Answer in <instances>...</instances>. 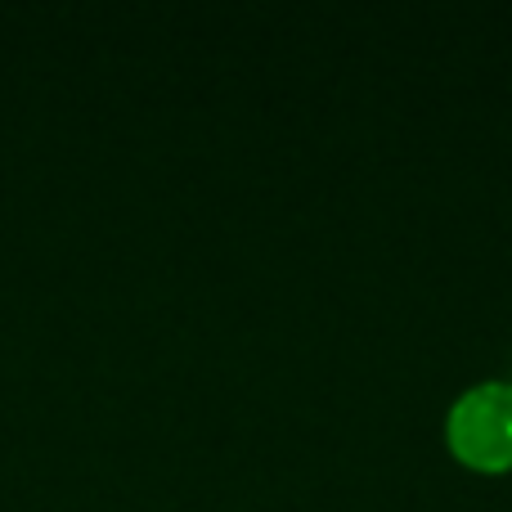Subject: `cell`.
Masks as SVG:
<instances>
[{
  "label": "cell",
  "mask_w": 512,
  "mask_h": 512,
  "mask_svg": "<svg viewBox=\"0 0 512 512\" xmlns=\"http://www.w3.org/2000/svg\"><path fill=\"white\" fill-rule=\"evenodd\" d=\"M454 459L477 472L512 468V382H481L463 391L445 423Z\"/></svg>",
  "instance_id": "1"
}]
</instances>
